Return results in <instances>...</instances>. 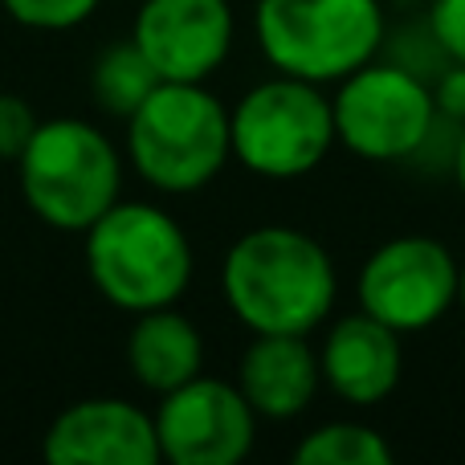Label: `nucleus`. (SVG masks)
I'll return each instance as SVG.
<instances>
[{"instance_id":"nucleus-1","label":"nucleus","mask_w":465,"mask_h":465,"mask_svg":"<svg viewBox=\"0 0 465 465\" xmlns=\"http://www.w3.org/2000/svg\"><path fill=\"white\" fill-rule=\"evenodd\" d=\"M221 298L249 335H314L339 298L331 249L298 225L245 229L221 257Z\"/></svg>"},{"instance_id":"nucleus-2","label":"nucleus","mask_w":465,"mask_h":465,"mask_svg":"<svg viewBox=\"0 0 465 465\" xmlns=\"http://www.w3.org/2000/svg\"><path fill=\"white\" fill-rule=\"evenodd\" d=\"M82 265L103 302L123 314H143L180 306L193 286L196 249L163 204L123 196L82 232Z\"/></svg>"},{"instance_id":"nucleus-3","label":"nucleus","mask_w":465,"mask_h":465,"mask_svg":"<svg viewBox=\"0 0 465 465\" xmlns=\"http://www.w3.org/2000/svg\"><path fill=\"white\" fill-rule=\"evenodd\" d=\"M123 155L152 193H204L232 163L229 103L209 82H160L127 119Z\"/></svg>"},{"instance_id":"nucleus-4","label":"nucleus","mask_w":465,"mask_h":465,"mask_svg":"<svg viewBox=\"0 0 465 465\" xmlns=\"http://www.w3.org/2000/svg\"><path fill=\"white\" fill-rule=\"evenodd\" d=\"M127 155L98 123L78 114L41 119L16 155V193L29 217L54 232H86L123 201Z\"/></svg>"},{"instance_id":"nucleus-5","label":"nucleus","mask_w":465,"mask_h":465,"mask_svg":"<svg viewBox=\"0 0 465 465\" xmlns=\"http://www.w3.org/2000/svg\"><path fill=\"white\" fill-rule=\"evenodd\" d=\"M388 37L380 0H257L253 41L273 74L335 86L371 57Z\"/></svg>"},{"instance_id":"nucleus-6","label":"nucleus","mask_w":465,"mask_h":465,"mask_svg":"<svg viewBox=\"0 0 465 465\" xmlns=\"http://www.w3.org/2000/svg\"><path fill=\"white\" fill-rule=\"evenodd\" d=\"M232 163L265 184H290L327 163L339 147L327 86L270 74L229 106Z\"/></svg>"},{"instance_id":"nucleus-7","label":"nucleus","mask_w":465,"mask_h":465,"mask_svg":"<svg viewBox=\"0 0 465 465\" xmlns=\"http://www.w3.org/2000/svg\"><path fill=\"white\" fill-rule=\"evenodd\" d=\"M335 139L363 163H404L433 139L437 98L417 70L371 57L355 74L331 86Z\"/></svg>"},{"instance_id":"nucleus-8","label":"nucleus","mask_w":465,"mask_h":465,"mask_svg":"<svg viewBox=\"0 0 465 465\" xmlns=\"http://www.w3.org/2000/svg\"><path fill=\"white\" fill-rule=\"evenodd\" d=\"M461 262L441 237L401 232L363 257L355 273V302L396 335H420L458 311Z\"/></svg>"},{"instance_id":"nucleus-9","label":"nucleus","mask_w":465,"mask_h":465,"mask_svg":"<svg viewBox=\"0 0 465 465\" xmlns=\"http://www.w3.org/2000/svg\"><path fill=\"white\" fill-rule=\"evenodd\" d=\"M155 441L172 465H241L257 445L262 417L232 380L196 376L155 404Z\"/></svg>"},{"instance_id":"nucleus-10","label":"nucleus","mask_w":465,"mask_h":465,"mask_svg":"<svg viewBox=\"0 0 465 465\" xmlns=\"http://www.w3.org/2000/svg\"><path fill=\"white\" fill-rule=\"evenodd\" d=\"M131 41L160 82H209L237 45L229 0H139Z\"/></svg>"},{"instance_id":"nucleus-11","label":"nucleus","mask_w":465,"mask_h":465,"mask_svg":"<svg viewBox=\"0 0 465 465\" xmlns=\"http://www.w3.org/2000/svg\"><path fill=\"white\" fill-rule=\"evenodd\" d=\"M49 465H160L155 417L123 396H86L49 420L41 433Z\"/></svg>"},{"instance_id":"nucleus-12","label":"nucleus","mask_w":465,"mask_h":465,"mask_svg":"<svg viewBox=\"0 0 465 465\" xmlns=\"http://www.w3.org/2000/svg\"><path fill=\"white\" fill-rule=\"evenodd\" d=\"M404 335L384 327L380 319L355 306L351 314L327 319L319 339V371L322 388L347 409H380L392 401L404 376Z\"/></svg>"},{"instance_id":"nucleus-13","label":"nucleus","mask_w":465,"mask_h":465,"mask_svg":"<svg viewBox=\"0 0 465 465\" xmlns=\"http://www.w3.org/2000/svg\"><path fill=\"white\" fill-rule=\"evenodd\" d=\"M232 384L245 392L262 420H294L322 388L319 351L311 335H253L241 351Z\"/></svg>"},{"instance_id":"nucleus-14","label":"nucleus","mask_w":465,"mask_h":465,"mask_svg":"<svg viewBox=\"0 0 465 465\" xmlns=\"http://www.w3.org/2000/svg\"><path fill=\"white\" fill-rule=\"evenodd\" d=\"M127 371L143 392L168 396L204 371V335L180 306L131 314V331L123 343Z\"/></svg>"},{"instance_id":"nucleus-15","label":"nucleus","mask_w":465,"mask_h":465,"mask_svg":"<svg viewBox=\"0 0 465 465\" xmlns=\"http://www.w3.org/2000/svg\"><path fill=\"white\" fill-rule=\"evenodd\" d=\"M160 86V74L152 70V62L143 57V49L131 37L106 45L90 65V98L103 106L106 114L127 123L135 114V106L143 103L152 90Z\"/></svg>"},{"instance_id":"nucleus-16","label":"nucleus","mask_w":465,"mask_h":465,"mask_svg":"<svg viewBox=\"0 0 465 465\" xmlns=\"http://www.w3.org/2000/svg\"><path fill=\"white\" fill-rule=\"evenodd\" d=\"M396 450L363 420H327L294 445L298 465H388Z\"/></svg>"},{"instance_id":"nucleus-17","label":"nucleus","mask_w":465,"mask_h":465,"mask_svg":"<svg viewBox=\"0 0 465 465\" xmlns=\"http://www.w3.org/2000/svg\"><path fill=\"white\" fill-rule=\"evenodd\" d=\"M8 21L33 33H70L103 8V0H0Z\"/></svg>"},{"instance_id":"nucleus-18","label":"nucleus","mask_w":465,"mask_h":465,"mask_svg":"<svg viewBox=\"0 0 465 465\" xmlns=\"http://www.w3.org/2000/svg\"><path fill=\"white\" fill-rule=\"evenodd\" d=\"M425 29L445 62L465 65V0H429Z\"/></svg>"},{"instance_id":"nucleus-19","label":"nucleus","mask_w":465,"mask_h":465,"mask_svg":"<svg viewBox=\"0 0 465 465\" xmlns=\"http://www.w3.org/2000/svg\"><path fill=\"white\" fill-rule=\"evenodd\" d=\"M37 111H33L29 98L13 94V90H0V160L16 163V155L25 152L29 135L37 131Z\"/></svg>"},{"instance_id":"nucleus-20","label":"nucleus","mask_w":465,"mask_h":465,"mask_svg":"<svg viewBox=\"0 0 465 465\" xmlns=\"http://www.w3.org/2000/svg\"><path fill=\"white\" fill-rule=\"evenodd\" d=\"M433 98H437V114L450 123H465V65L450 62L445 74L433 82Z\"/></svg>"},{"instance_id":"nucleus-21","label":"nucleus","mask_w":465,"mask_h":465,"mask_svg":"<svg viewBox=\"0 0 465 465\" xmlns=\"http://www.w3.org/2000/svg\"><path fill=\"white\" fill-rule=\"evenodd\" d=\"M453 184H458V193L465 196V123H461V135H458V143H453Z\"/></svg>"},{"instance_id":"nucleus-22","label":"nucleus","mask_w":465,"mask_h":465,"mask_svg":"<svg viewBox=\"0 0 465 465\" xmlns=\"http://www.w3.org/2000/svg\"><path fill=\"white\" fill-rule=\"evenodd\" d=\"M458 311L465 314V262H461V282H458Z\"/></svg>"}]
</instances>
